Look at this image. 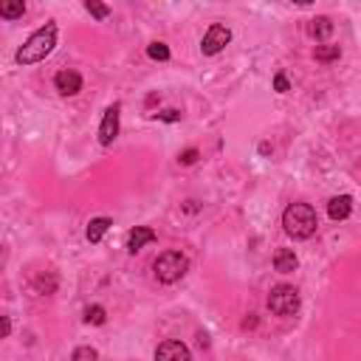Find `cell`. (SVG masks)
Returning <instances> with one entry per match:
<instances>
[{
    "label": "cell",
    "mask_w": 361,
    "mask_h": 361,
    "mask_svg": "<svg viewBox=\"0 0 361 361\" xmlns=\"http://www.w3.org/2000/svg\"><path fill=\"white\" fill-rule=\"evenodd\" d=\"M158 237H155V231L149 228V226H135L130 234H127V251L130 254H135V251H141L144 245H149V243H155Z\"/></svg>",
    "instance_id": "cell-9"
},
{
    "label": "cell",
    "mask_w": 361,
    "mask_h": 361,
    "mask_svg": "<svg viewBox=\"0 0 361 361\" xmlns=\"http://www.w3.org/2000/svg\"><path fill=\"white\" fill-rule=\"evenodd\" d=\"M282 226H285V231L293 240H307L316 231L319 217H316L313 206H307V203H290L285 209V214H282Z\"/></svg>",
    "instance_id": "cell-2"
},
{
    "label": "cell",
    "mask_w": 361,
    "mask_h": 361,
    "mask_svg": "<svg viewBox=\"0 0 361 361\" xmlns=\"http://www.w3.org/2000/svg\"><path fill=\"white\" fill-rule=\"evenodd\" d=\"M350 212H353V197L350 195H338V197H333L327 203L330 220H344V217H350Z\"/></svg>",
    "instance_id": "cell-10"
},
{
    "label": "cell",
    "mask_w": 361,
    "mask_h": 361,
    "mask_svg": "<svg viewBox=\"0 0 361 361\" xmlns=\"http://www.w3.org/2000/svg\"><path fill=\"white\" fill-rule=\"evenodd\" d=\"M155 361H192L189 355V347L183 341H175V338H166L158 344L155 350Z\"/></svg>",
    "instance_id": "cell-6"
},
{
    "label": "cell",
    "mask_w": 361,
    "mask_h": 361,
    "mask_svg": "<svg viewBox=\"0 0 361 361\" xmlns=\"http://www.w3.org/2000/svg\"><path fill=\"white\" fill-rule=\"evenodd\" d=\"M23 14H25V3L23 0H8V3L0 6V17H6V20H17Z\"/></svg>",
    "instance_id": "cell-14"
},
{
    "label": "cell",
    "mask_w": 361,
    "mask_h": 361,
    "mask_svg": "<svg viewBox=\"0 0 361 361\" xmlns=\"http://www.w3.org/2000/svg\"><path fill=\"white\" fill-rule=\"evenodd\" d=\"M54 45H56V25H54V23H45L42 28H37V31L23 42V48L14 54V59H17L20 65L42 62V59L54 51Z\"/></svg>",
    "instance_id": "cell-1"
},
{
    "label": "cell",
    "mask_w": 361,
    "mask_h": 361,
    "mask_svg": "<svg viewBox=\"0 0 361 361\" xmlns=\"http://www.w3.org/2000/svg\"><path fill=\"white\" fill-rule=\"evenodd\" d=\"M178 161H180V164H195V161H197V149H186V152H180Z\"/></svg>",
    "instance_id": "cell-21"
},
{
    "label": "cell",
    "mask_w": 361,
    "mask_h": 361,
    "mask_svg": "<svg viewBox=\"0 0 361 361\" xmlns=\"http://www.w3.org/2000/svg\"><path fill=\"white\" fill-rule=\"evenodd\" d=\"M274 90H276V93H288V90H290L285 73H276V76H274Z\"/></svg>",
    "instance_id": "cell-20"
},
{
    "label": "cell",
    "mask_w": 361,
    "mask_h": 361,
    "mask_svg": "<svg viewBox=\"0 0 361 361\" xmlns=\"http://www.w3.org/2000/svg\"><path fill=\"white\" fill-rule=\"evenodd\" d=\"M96 358H99V353L93 347H76L71 355V361H96Z\"/></svg>",
    "instance_id": "cell-18"
},
{
    "label": "cell",
    "mask_w": 361,
    "mask_h": 361,
    "mask_svg": "<svg viewBox=\"0 0 361 361\" xmlns=\"http://www.w3.org/2000/svg\"><path fill=\"white\" fill-rule=\"evenodd\" d=\"M147 54H149V59H169V48L164 45V42H149L147 45Z\"/></svg>",
    "instance_id": "cell-17"
},
{
    "label": "cell",
    "mask_w": 361,
    "mask_h": 361,
    "mask_svg": "<svg viewBox=\"0 0 361 361\" xmlns=\"http://www.w3.org/2000/svg\"><path fill=\"white\" fill-rule=\"evenodd\" d=\"M110 226H113V220H110V217H93V220H90V226H87V240H90V243H99Z\"/></svg>",
    "instance_id": "cell-13"
},
{
    "label": "cell",
    "mask_w": 361,
    "mask_h": 361,
    "mask_svg": "<svg viewBox=\"0 0 361 361\" xmlns=\"http://www.w3.org/2000/svg\"><path fill=\"white\" fill-rule=\"evenodd\" d=\"M85 8H87L93 17H99V20H104V17L110 14V8H107L104 3H85Z\"/></svg>",
    "instance_id": "cell-19"
},
{
    "label": "cell",
    "mask_w": 361,
    "mask_h": 361,
    "mask_svg": "<svg viewBox=\"0 0 361 361\" xmlns=\"http://www.w3.org/2000/svg\"><path fill=\"white\" fill-rule=\"evenodd\" d=\"M104 319H107V313H104L102 305H90V307L85 310V322H87V324H104Z\"/></svg>",
    "instance_id": "cell-16"
},
{
    "label": "cell",
    "mask_w": 361,
    "mask_h": 361,
    "mask_svg": "<svg viewBox=\"0 0 361 361\" xmlns=\"http://www.w3.org/2000/svg\"><path fill=\"white\" fill-rule=\"evenodd\" d=\"M8 330H11V324H8V316H3V333L8 336Z\"/></svg>",
    "instance_id": "cell-23"
},
{
    "label": "cell",
    "mask_w": 361,
    "mask_h": 361,
    "mask_svg": "<svg viewBox=\"0 0 361 361\" xmlns=\"http://www.w3.org/2000/svg\"><path fill=\"white\" fill-rule=\"evenodd\" d=\"M268 310L276 316H293L299 310V290L293 285H274L268 293Z\"/></svg>",
    "instance_id": "cell-4"
},
{
    "label": "cell",
    "mask_w": 361,
    "mask_h": 361,
    "mask_svg": "<svg viewBox=\"0 0 361 361\" xmlns=\"http://www.w3.org/2000/svg\"><path fill=\"white\" fill-rule=\"evenodd\" d=\"M152 271H155V279H158V282L172 285V282H178V279L189 271V259H186V254H180V251H164V254L155 259Z\"/></svg>",
    "instance_id": "cell-3"
},
{
    "label": "cell",
    "mask_w": 361,
    "mask_h": 361,
    "mask_svg": "<svg viewBox=\"0 0 361 361\" xmlns=\"http://www.w3.org/2000/svg\"><path fill=\"white\" fill-rule=\"evenodd\" d=\"M313 56H316V62H336L341 56V48L338 45H316Z\"/></svg>",
    "instance_id": "cell-15"
},
{
    "label": "cell",
    "mask_w": 361,
    "mask_h": 361,
    "mask_svg": "<svg viewBox=\"0 0 361 361\" xmlns=\"http://www.w3.org/2000/svg\"><path fill=\"white\" fill-rule=\"evenodd\" d=\"M296 265H299V259H296V254L290 248H279L274 254V268L279 274H290V271H296Z\"/></svg>",
    "instance_id": "cell-11"
},
{
    "label": "cell",
    "mask_w": 361,
    "mask_h": 361,
    "mask_svg": "<svg viewBox=\"0 0 361 361\" xmlns=\"http://www.w3.org/2000/svg\"><path fill=\"white\" fill-rule=\"evenodd\" d=\"M158 118H164V121H178L180 113H178V110H166V113H158Z\"/></svg>",
    "instance_id": "cell-22"
},
{
    "label": "cell",
    "mask_w": 361,
    "mask_h": 361,
    "mask_svg": "<svg viewBox=\"0 0 361 361\" xmlns=\"http://www.w3.org/2000/svg\"><path fill=\"white\" fill-rule=\"evenodd\" d=\"M54 85H56V90H59L62 96H76V93L82 90V76H79L76 71H59V73L54 76Z\"/></svg>",
    "instance_id": "cell-8"
},
{
    "label": "cell",
    "mask_w": 361,
    "mask_h": 361,
    "mask_svg": "<svg viewBox=\"0 0 361 361\" xmlns=\"http://www.w3.org/2000/svg\"><path fill=\"white\" fill-rule=\"evenodd\" d=\"M118 104H113V107H107L104 110V118H102V124H99V141L107 147V144H113L116 141V135H118Z\"/></svg>",
    "instance_id": "cell-7"
},
{
    "label": "cell",
    "mask_w": 361,
    "mask_h": 361,
    "mask_svg": "<svg viewBox=\"0 0 361 361\" xmlns=\"http://www.w3.org/2000/svg\"><path fill=\"white\" fill-rule=\"evenodd\" d=\"M307 31H310L313 39H327V37L333 34V23H330L327 17H316V20H310Z\"/></svg>",
    "instance_id": "cell-12"
},
{
    "label": "cell",
    "mask_w": 361,
    "mask_h": 361,
    "mask_svg": "<svg viewBox=\"0 0 361 361\" xmlns=\"http://www.w3.org/2000/svg\"><path fill=\"white\" fill-rule=\"evenodd\" d=\"M231 42V31L226 28V25H220V23H214L206 34H203V42H200V51L206 54V56H214V54H220L226 45Z\"/></svg>",
    "instance_id": "cell-5"
}]
</instances>
